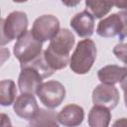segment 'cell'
Segmentation results:
<instances>
[{
	"instance_id": "obj_3",
	"label": "cell",
	"mask_w": 127,
	"mask_h": 127,
	"mask_svg": "<svg viewBox=\"0 0 127 127\" xmlns=\"http://www.w3.org/2000/svg\"><path fill=\"white\" fill-rule=\"evenodd\" d=\"M42 48L43 42L39 41L31 31H27L15 43L13 53L23 67L42 55Z\"/></svg>"
},
{
	"instance_id": "obj_2",
	"label": "cell",
	"mask_w": 127,
	"mask_h": 127,
	"mask_svg": "<svg viewBox=\"0 0 127 127\" xmlns=\"http://www.w3.org/2000/svg\"><path fill=\"white\" fill-rule=\"evenodd\" d=\"M96 46L88 38L77 43L70 60L69 67L76 74H85L92 67L96 60Z\"/></svg>"
},
{
	"instance_id": "obj_11",
	"label": "cell",
	"mask_w": 127,
	"mask_h": 127,
	"mask_svg": "<svg viewBox=\"0 0 127 127\" xmlns=\"http://www.w3.org/2000/svg\"><path fill=\"white\" fill-rule=\"evenodd\" d=\"M84 119V110L76 104H68L58 113V121L66 127L78 126Z\"/></svg>"
},
{
	"instance_id": "obj_15",
	"label": "cell",
	"mask_w": 127,
	"mask_h": 127,
	"mask_svg": "<svg viewBox=\"0 0 127 127\" xmlns=\"http://www.w3.org/2000/svg\"><path fill=\"white\" fill-rule=\"evenodd\" d=\"M115 0H85L86 10L97 19L107 15L114 6Z\"/></svg>"
},
{
	"instance_id": "obj_12",
	"label": "cell",
	"mask_w": 127,
	"mask_h": 127,
	"mask_svg": "<svg viewBox=\"0 0 127 127\" xmlns=\"http://www.w3.org/2000/svg\"><path fill=\"white\" fill-rule=\"evenodd\" d=\"M122 30V21L118 13L109 15L100 20L97 25L96 33L102 38H112L118 36Z\"/></svg>"
},
{
	"instance_id": "obj_16",
	"label": "cell",
	"mask_w": 127,
	"mask_h": 127,
	"mask_svg": "<svg viewBox=\"0 0 127 127\" xmlns=\"http://www.w3.org/2000/svg\"><path fill=\"white\" fill-rule=\"evenodd\" d=\"M30 126H58L59 121H58V114L50 109H44L40 108L39 112L37 115L30 120L29 122Z\"/></svg>"
},
{
	"instance_id": "obj_7",
	"label": "cell",
	"mask_w": 127,
	"mask_h": 127,
	"mask_svg": "<svg viewBox=\"0 0 127 127\" xmlns=\"http://www.w3.org/2000/svg\"><path fill=\"white\" fill-rule=\"evenodd\" d=\"M119 91L113 84H98L92 91V102L94 105H102L110 110L119 103Z\"/></svg>"
},
{
	"instance_id": "obj_22",
	"label": "cell",
	"mask_w": 127,
	"mask_h": 127,
	"mask_svg": "<svg viewBox=\"0 0 127 127\" xmlns=\"http://www.w3.org/2000/svg\"><path fill=\"white\" fill-rule=\"evenodd\" d=\"M120 84H121V87L123 89L124 92H127V71L125 73V75L123 76L122 80L120 81Z\"/></svg>"
},
{
	"instance_id": "obj_1",
	"label": "cell",
	"mask_w": 127,
	"mask_h": 127,
	"mask_svg": "<svg viewBox=\"0 0 127 127\" xmlns=\"http://www.w3.org/2000/svg\"><path fill=\"white\" fill-rule=\"evenodd\" d=\"M74 42V35L65 28L61 29L50 41L48 48L44 52V58L51 68L54 70L63 69L69 64V53Z\"/></svg>"
},
{
	"instance_id": "obj_21",
	"label": "cell",
	"mask_w": 127,
	"mask_h": 127,
	"mask_svg": "<svg viewBox=\"0 0 127 127\" xmlns=\"http://www.w3.org/2000/svg\"><path fill=\"white\" fill-rule=\"evenodd\" d=\"M114 6L121 10H127V0H115Z\"/></svg>"
},
{
	"instance_id": "obj_8",
	"label": "cell",
	"mask_w": 127,
	"mask_h": 127,
	"mask_svg": "<svg viewBox=\"0 0 127 127\" xmlns=\"http://www.w3.org/2000/svg\"><path fill=\"white\" fill-rule=\"evenodd\" d=\"M44 79L43 75L32 65L21 67V72L18 77V87L21 93L34 94Z\"/></svg>"
},
{
	"instance_id": "obj_18",
	"label": "cell",
	"mask_w": 127,
	"mask_h": 127,
	"mask_svg": "<svg viewBox=\"0 0 127 127\" xmlns=\"http://www.w3.org/2000/svg\"><path fill=\"white\" fill-rule=\"evenodd\" d=\"M113 54L119 61L127 65V43L117 44L113 48Z\"/></svg>"
},
{
	"instance_id": "obj_6",
	"label": "cell",
	"mask_w": 127,
	"mask_h": 127,
	"mask_svg": "<svg viewBox=\"0 0 127 127\" xmlns=\"http://www.w3.org/2000/svg\"><path fill=\"white\" fill-rule=\"evenodd\" d=\"M60 21L54 15H42L38 17L32 27V34L41 42L51 41L60 31Z\"/></svg>"
},
{
	"instance_id": "obj_17",
	"label": "cell",
	"mask_w": 127,
	"mask_h": 127,
	"mask_svg": "<svg viewBox=\"0 0 127 127\" xmlns=\"http://www.w3.org/2000/svg\"><path fill=\"white\" fill-rule=\"evenodd\" d=\"M16 84L12 79H3L0 82V104L2 106H9L15 102L16 98Z\"/></svg>"
},
{
	"instance_id": "obj_14",
	"label": "cell",
	"mask_w": 127,
	"mask_h": 127,
	"mask_svg": "<svg viewBox=\"0 0 127 127\" xmlns=\"http://www.w3.org/2000/svg\"><path fill=\"white\" fill-rule=\"evenodd\" d=\"M110 120V109L102 105H94L88 113V125L90 127H107Z\"/></svg>"
},
{
	"instance_id": "obj_4",
	"label": "cell",
	"mask_w": 127,
	"mask_h": 127,
	"mask_svg": "<svg viewBox=\"0 0 127 127\" xmlns=\"http://www.w3.org/2000/svg\"><path fill=\"white\" fill-rule=\"evenodd\" d=\"M28 29V17L21 11H13L1 21V45L18 40Z\"/></svg>"
},
{
	"instance_id": "obj_20",
	"label": "cell",
	"mask_w": 127,
	"mask_h": 127,
	"mask_svg": "<svg viewBox=\"0 0 127 127\" xmlns=\"http://www.w3.org/2000/svg\"><path fill=\"white\" fill-rule=\"evenodd\" d=\"M81 0H62V3L66 7H75L80 3Z\"/></svg>"
},
{
	"instance_id": "obj_13",
	"label": "cell",
	"mask_w": 127,
	"mask_h": 127,
	"mask_svg": "<svg viewBox=\"0 0 127 127\" xmlns=\"http://www.w3.org/2000/svg\"><path fill=\"white\" fill-rule=\"evenodd\" d=\"M127 71V67L119 66L116 64H108L101 67L97 71V77L101 83L115 84L122 80L123 76Z\"/></svg>"
},
{
	"instance_id": "obj_19",
	"label": "cell",
	"mask_w": 127,
	"mask_h": 127,
	"mask_svg": "<svg viewBox=\"0 0 127 127\" xmlns=\"http://www.w3.org/2000/svg\"><path fill=\"white\" fill-rule=\"evenodd\" d=\"M118 14L122 21V30L118 35V37L120 41H123L125 38H127V10L120 11Z\"/></svg>"
},
{
	"instance_id": "obj_24",
	"label": "cell",
	"mask_w": 127,
	"mask_h": 127,
	"mask_svg": "<svg viewBox=\"0 0 127 127\" xmlns=\"http://www.w3.org/2000/svg\"><path fill=\"white\" fill-rule=\"evenodd\" d=\"M124 101H125V106L127 108V92H124Z\"/></svg>"
},
{
	"instance_id": "obj_5",
	"label": "cell",
	"mask_w": 127,
	"mask_h": 127,
	"mask_svg": "<svg viewBox=\"0 0 127 127\" xmlns=\"http://www.w3.org/2000/svg\"><path fill=\"white\" fill-rule=\"evenodd\" d=\"M36 94L46 107L53 109L60 106L64 101L65 97V88L60 81L49 80L40 84Z\"/></svg>"
},
{
	"instance_id": "obj_9",
	"label": "cell",
	"mask_w": 127,
	"mask_h": 127,
	"mask_svg": "<svg viewBox=\"0 0 127 127\" xmlns=\"http://www.w3.org/2000/svg\"><path fill=\"white\" fill-rule=\"evenodd\" d=\"M14 112L22 119L31 120L39 112V105L34 94L21 93L13 103Z\"/></svg>"
},
{
	"instance_id": "obj_10",
	"label": "cell",
	"mask_w": 127,
	"mask_h": 127,
	"mask_svg": "<svg viewBox=\"0 0 127 127\" xmlns=\"http://www.w3.org/2000/svg\"><path fill=\"white\" fill-rule=\"evenodd\" d=\"M69 25L78 37L88 38L94 32V17L87 10H84L75 14L71 18Z\"/></svg>"
},
{
	"instance_id": "obj_23",
	"label": "cell",
	"mask_w": 127,
	"mask_h": 127,
	"mask_svg": "<svg viewBox=\"0 0 127 127\" xmlns=\"http://www.w3.org/2000/svg\"><path fill=\"white\" fill-rule=\"evenodd\" d=\"M114 126H127V118H120L113 123Z\"/></svg>"
},
{
	"instance_id": "obj_25",
	"label": "cell",
	"mask_w": 127,
	"mask_h": 127,
	"mask_svg": "<svg viewBox=\"0 0 127 127\" xmlns=\"http://www.w3.org/2000/svg\"><path fill=\"white\" fill-rule=\"evenodd\" d=\"M26 1H28V0H13V2H15V3H24Z\"/></svg>"
}]
</instances>
